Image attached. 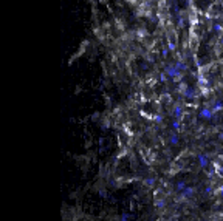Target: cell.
<instances>
[{
  "instance_id": "6da1fadb",
  "label": "cell",
  "mask_w": 223,
  "mask_h": 221,
  "mask_svg": "<svg viewBox=\"0 0 223 221\" xmlns=\"http://www.w3.org/2000/svg\"><path fill=\"white\" fill-rule=\"evenodd\" d=\"M166 73H167V76H171L172 79H177V77L181 76V71L178 70L175 65H169V67L166 68Z\"/></svg>"
},
{
  "instance_id": "7a4b0ae2",
  "label": "cell",
  "mask_w": 223,
  "mask_h": 221,
  "mask_svg": "<svg viewBox=\"0 0 223 221\" xmlns=\"http://www.w3.org/2000/svg\"><path fill=\"white\" fill-rule=\"evenodd\" d=\"M214 110L212 108H203L201 112H200V118H203V119H212L214 118Z\"/></svg>"
},
{
  "instance_id": "3957f363",
  "label": "cell",
  "mask_w": 223,
  "mask_h": 221,
  "mask_svg": "<svg viewBox=\"0 0 223 221\" xmlns=\"http://www.w3.org/2000/svg\"><path fill=\"white\" fill-rule=\"evenodd\" d=\"M198 162H200V165L204 169V167H208V164H209V161H208V158H206V155H198Z\"/></svg>"
},
{
  "instance_id": "277c9868",
  "label": "cell",
  "mask_w": 223,
  "mask_h": 221,
  "mask_svg": "<svg viewBox=\"0 0 223 221\" xmlns=\"http://www.w3.org/2000/svg\"><path fill=\"white\" fill-rule=\"evenodd\" d=\"M186 187H188V186H186V182H184V181H180V182H177V184H175V190H177V192H183Z\"/></svg>"
},
{
  "instance_id": "5b68a950",
  "label": "cell",
  "mask_w": 223,
  "mask_h": 221,
  "mask_svg": "<svg viewBox=\"0 0 223 221\" xmlns=\"http://www.w3.org/2000/svg\"><path fill=\"white\" fill-rule=\"evenodd\" d=\"M192 195H194V187H186V189L183 190V196H184V198H186V196L189 198V196H192Z\"/></svg>"
},
{
  "instance_id": "8992f818",
  "label": "cell",
  "mask_w": 223,
  "mask_h": 221,
  "mask_svg": "<svg viewBox=\"0 0 223 221\" xmlns=\"http://www.w3.org/2000/svg\"><path fill=\"white\" fill-rule=\"evenodd\" d=\"M174 116H175L177 119L181 116V107H180V105H177V107L174 108Z\"/></svg>"
},
{
  "instance_id": "52a82bcc",
  "label": "cell",
  "mask_w": 223,
  "mask_h": 221,
  "mask_svg": "<svg viewBox=\"0 0 223 221\" xmlns=\"http://www.w3.org/2000/svg\"><path fill=\"white\" fill-rule=\"evenodd\" d=\"M171 142H172V144H178V135H177V133H174V135L171 136Z\"/></svg>"
},
{
  "instance_id": "ba28073f",
  "label": "cell",
  "mask_w": 223,
  "mask_h": 221,
  "mask_svg": "<svg viewBox=\"0 0 223 221\" xmlns=\"http://www.w3.org/2000/svg\"><path fill=\"white\" fill-rule=\"evenodd\" d=\"M130 218H132V217H130L129 214H122V215H121V220H119V221H130Z\"/></svg>"
},
{
  "instance_id": "9c48e42d",
  "label": "cell",
  "mask_w": 223,
  "mask_h": 221,
  "mask_svg": "<svg viewBox=\"0 0 223 221\" xmlns=\"http://www.w3.org/2000/svg\"><path fill=\"white\" fill-rule=\"evenodd\" d=\"M172 127L175 128V130H178V128H180V122H178V121H174V122H172Z\"/></svg>"
},
{
  "instance_id": "30bf717a",
  "label": "cell",
  "mask_w": 223,
  "mask_h": 221,
  "mask_svg": "<svg viewBox=\"0 0 223 221\" xmlns=\"http://www.w3.org/2000/svg\"><path fill=\"white\" fill-rule=\"evenodd\" d=\"M214 30H216V31H220L222 28H220V25H216V26H214Z\"/></svg>"
},
{
  "instance_id": "8fae6325",
  "label": "cell",
  "mask_w": 223,
  "mask_h": 221,
  "mask_svg": "<svg viewBox=\"0 0 223 221\" xmlns=\"http://www.w3.org/2000/svg\"><path fill=\"white\" fill-rule=\"evenodd\" d=\"M220 193H222V196H223V186L220 187Z\"/></svg>"
}]
</instances>
